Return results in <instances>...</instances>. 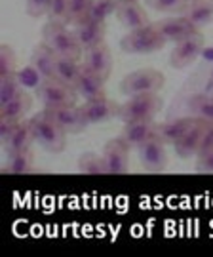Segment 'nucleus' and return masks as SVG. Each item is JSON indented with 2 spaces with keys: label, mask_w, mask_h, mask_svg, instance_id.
I'll list each match as a JSON object with an SVG mask.
<instances>
[{
  "label": "nucleus",
  "mask_w": 213,
  "mask_h": 257,
  "mask_svg": "<svg viewBox=\"0 0 213 257\" xmlns=\"http://www.w3.org/2000/svg\"><path fill=\"white\" fill-rule=\"evenodd\" d=\"M25 90L23 88V80L18 73L8 74V76H2L0 78V105L8 103L10 99H14L18 93H21Z\"/></svg>",
  "instance_id": "cd10ccee"
},
{
  "label": "nucleus",
  "mask_w": 213,
  "mask_h": 257,
  "mask_svg": "<svg viewBox=\"0 0 213 257\" xmlns=\"http://www.w3.org/2000/svg\"><path fill=\"white\" fill-rule=\"evenodd\" d=\"M78 172L84 175H103L107 174V166L101 155L95 153H84L78 158Z\"/></svg>",
  "instance_id": "bb28decb"
},
{
  "label": "nucleus",
  "mask_w": 213,
  "mask_h": 257,
  "mask_svg": "<svg viewBox=\"0 0 213 257\" xmlns=\"http://www.w3.org/2000/svg\"><path fill=\"white\" fill-rule=\"evenodd\" d=\"M137 156H139L141 166L147 172H164L167 166V153L166 143H162L158 138H152L150 141L143 143L137 149Z\"/></svg>",
  "instance_id": "9b49d317"
},
{
  "label": "nucleus",
  "mask_w": 213,
  "mask_h": 257,
  "mask_svg": "<svg viewBox=\"0 0 213 257\" xmlns=\"http://www.w3.org/2000/svg\"><path fill=\"white\" fill-rule=\"evenodd\" d=\"M80 110L88 120V124H103L120 114V103L112 101L105 95V97L84 101L80 105Z\"/></svg>",
  "instance_id": "1a4fd4ad"
},
{
  "label": "nucleus",
  "mask_w": 213,
  "mask_h": 257,
  "mask_svg": "<svg viewBox=\"0 0 213 257\" xmlns=\"http://www.w3.org/2000/svg\"><path fill=\"white\" fill-rule=\"evenodd\" d=\"M52 0H27V14L31 18H42L48 16Z\"/></svg>",
  "instance_id": "72a5a7b5"
},
{
  "label": "nucleus",
  "mask_w": 213,
  "mask_h": 257,
  "mask_svg": "<svg viewBox=\"0 0 213 257\" xmlns=\"http://www.w3.org/2000/svg\"><path fill=\"white\" fill-rule=\"evenodd\" d=\"M105 78H101L99 74L88 71L82 65V71L78 76V82L74 86L76 93L82 97L84 101H90V99H97V97H105Z\"/></svg>",
  "instance_id": "f3484780"
},
{
  "label": "nucleus",
  "mask_w": 213,
  "mask_h": 257,
  "mask_svg": "<svg viewBox=\"0 0 213 257\" xmlns=\"http://www.w3.org/2000/svg\"><path fill=\"white\" fill-rule=\"evenodd\" d=\"M82 71V63H78L76 59H69V57H57L56 71H54V78L59 82L67 84L74 88L78 82V76Z\"/></svg>",
  "instance_id": "393cba45"
},
{
  "label": "nucleus",
  "mask_w": 213,
  "mask_h": 257,
  "mask_svg": "<svg viewBox=\"0 0 213 257\" xmlns=\"http://www.w3.org/2000/svg\"><path fill=\"white\" fill-rule=\"evenodd\" d=\"M33 107V97L27 90H23L21 93H18L14 99H10L8 103L0 105V118L12 120V122H21L25 120V114Z\"/></svg>",
  "instance_id": "5701e85b"
},
{
  "label": "nucleus",
  "mask_w": 213,
  "mask_h": 257,
  "mask_svg": "<svg viewBox=\"0 0 213 257\" xmlns=\"http://www.w3.org/2000/svg\"><path fill=\"white\" fill-rule=\"evenodd\" d=\"M18 122H12V120H4L0 118V141H4V139L10 136V132L14 130V126H16Z\"/></svg>",
  "instance_id": "e433bc0d"
},
{
  "label": "nucleus",
  "mask_w": 213,
  "mask_h": 257,
  "mask_svg": "<svg viewBox=\"0 0 213 257\" xmlns=\"http://www.w3.org/2000/svg\"><path fill=\"white\" fill-rule=\"evenodd\" d=\"M204 50V35L200 31L192 33L188 38L177 42V46L169 54V65L173 69H185L198 59V55Z\"/></svg>",
  "instance_id": "6e6552de"
},
{
  "label": "nucleus",
  "mask_w": 213,
  "mask_h": 257,
  "mask_svg": "<svg viewBox=\"0 0 213 257\" xmlns=\"http://www.w3.org/2000/svg\"><path fill=\"white\" fill-rule=\"evenodd\" d=\"M148 8L160 14H169V16H181L185 12V6L188 0H145Z\"/></svg>",
  "instance_id": "7c9ffc66"
},
{
  "label": "nucleus",
  "mask_w": 213,
  "mask_h": 257,
  "mask_svg": "<svg viewBox=\"0 0 213 257\" xmlns=\"http://www.w3.org/2000/svg\"><path fill=\"white\" fill-rule=\"evenodd\" d=\"M164 74L154 69H139L126 74L120 80V92L124 95H143V93H156L164 88Z\"/></svg>",
  "instance_id": "20e7f679"
},
{
  "label": "nucleus",
  "mask_w": 213,
  "mask_h": 257,
  "mask_svg": "<svg viewBox=\"0 0 213 257\" xmlns=\"http://www.w3.org/2000/svg\"><path fill=\"white\" fill-rule=\"evenodd\" d=\"M69 2H71V0H52L50 12H48V19H50V21H57V23H65L67 25Z\"/></svg>",
  "instance_id": "473e14b6"
},
{
  "label": "nucleus",
  "mask_w": 213,
  "mask_h": 257,
  "mask_svg": "<svg viewBox=\"0 0 213 257\" xmlns=\"http://www.w3.org/2000/svg\"><path fill=\"white\" fill-rule=\"evenodd\" d=\"M35 170V155L33 149L31 151H23V153H14V155H6L2 172L4 174H14V175H23L31 174Z\"/></svg>",
  "instance_id": "b1692460"
},
{
  "label": "nucleus",
  "mask_w": 213,
  "mask_h": 257,
  "mask_svg": "<svg viewBox=\"0 0 213 257\" xmlns=\"http://www.w3.org/2000/svg\"><path fill=\"white\" fill-rule=\"evenodd\" d=\"M82 65L92 71V73L99 74L101 78H109L112 73V54L111 48L107 46L105 42L97 44V46L90 48V50H84V61Z\"/></svg>",
  "instance_id": "f8f14e48"
},
{
  "label": "nucleus",
  "mask_w": 213,
  "mask_h": 257,
  "mask_svg": "<svg viewBox=\"0 0 213 257\" xmlns=\"http://www.w3.org/2000/svg\"><path fill=\"white\" fill-rule=\"evenodd\" d=\"M194 170L198 172V174H213V149L211 151H207V153L198 155Z\"/></svg>",
  "instance_id": "f704fd0d"
},
{
  "label": "nucleus",
  "mask_w": 213,
  "mask_h": 257,
  "mask_svg": "<svg viewBox=\"0 0 213 257\" xmlns=\"http://www.w3.org/2000/svg\"><path fill=\"white\" fill-rule=\"evenodd\" d=\"M156 122H128L122 128L120 138L130 145L131 149H139L143 143L150 141L152 138H156Z\"/></svg>",
  "instance_id": "dca6fc26"
},
{
  "label": "nucleus",
  "mask_w": 213,
  "mask_h": 257,
  "mask_svg": "<svg viewBox=\"0 0 213 257\" xmlns=\"http://www.w3.org/2000/svg\"><path fill=\"white\" fill-rule=\"evenodd\" d=\"M190 116L204 122H213V95H194L188 103Z\"/></svg>",
  "instance_id": "a878e982"
},
{
  "label": "nucleus",
  "mask_w": 213,
  "mask_h": 257,
  "mask_svg": "<svg viewBox=\"0 0 213 257\" xmlns=\"http://www.w3.org/2000/svg\"><path fill=\"white\" fill-rule=\"evenodd\" d=\"M118 4H120L118 0H93L92 10L88 14V19L90 21H97V23H107L109 16L116 14Z\"/></svg>",
  "instance_id": "c85d7f7f"
},
{
  "label": "nucleus",
  "mask_w": 213,
  "mask_h": 257,
  "mask_svg": "<svg viewBox=\"0 0 213 257\" xmlns=\"http://www.w3.org/2000/svg\"><path fill=\"white\" fill-rule=\"evenodd\" d=\"M154 29L160 33V37L166 42H181L188 38L192 33H196L198 29L185 18V16H169L154 23Z\"/></svg>",
  "instance_id": "9d476101"
},
{
  "label": "nucleus",
  "mask_w": 213,
  "mask_h": 257,
  "mask_svg": "<svg viewBox=\"0 0 213 257\" xmlns=\"http://www.w3.org/2000/svg\"><path fill=\"white\" fill-rule=\"evenodd\" d=\"M42 42H46L57 57H69L80 61V57L84 55L82 46L74 37V31H69L65 23L48 21L42 27Z\"/></svg>",
  "instance_id": "f03ea898"
},
{
  "label": "nucleus",
  "mask_w": 213,
  "mask_h": 257,
  "mask_svg": "<svg viewBox=\"0 0 213 257\" xmlns=\"http://www.w3.org/2000/svg\"><path fill=\"white\" fill-rule=\"evenodd\" d=\"M105 35H107V23H97V21L86 19L80 25L74 27V37L78 40V44L82 46V50H90V48L105 42Z\"/></svg>",
  "instance_id": "6ab92c4d"
},
{
  "label": "nucleus",
  "mask_w": 213,
  "mask_h": 257,
  "mask_svg": "<svg viewBox=\"0 0 213 257\" xmlns=\"http://www.w3.org/2000/svg\"><path fill=\"white\" fill-rule=\"evenodd\" d=\"M164 101L156 93H143V95H131L128 101L120 105L118 118L128 122H150L156 118V114L162 110Z\"/></svg>",
  "instance_id": "7ed1b4c3"
},
{
  "label": "nucleus",
  "mask_w": 213,
  "mask_h": 257,
  "mask_svg": "<svg viewBox=\"0 0 213 257\" xmlns=\"http://www.w3.org/2000/svg\"><path fill=\"white\" fill-rule=\"evenodd\" d=\"M46 110L52 114V118L56 120L57 124H59V128L63 130L67 136L69 134H80V132H84V130L90 126L78 105H74V107H59V109H46Z\"/></svg>",
  "instance_id": "ddd939ff"
},
{
  "label": "nucleus",
  "mask_w": 213,
  "mask_h": 257,
  "mask_svg": "<svg viewBox=\"0 0 213 257\" xmlns=\"http://www.w3.org/2000/svg\"><path fill=\"white\" fill-rule=\"evenodd\" d=\"M56 61L57 55L50 50L46 42H40L31 55V67L40 74L42 80L46 78H54V71H56Z\"/></svg>",
  "instance_id": "412c9836"
},
{
  "label": "nucleus",
  "mask_w": 213,
  "mask_h": 257,
  "mask_svg": "<svg viewBox=\"0 0 213 257\" xmlns=\"http://www.w3.org/2000/svg\"><path fill=\"white\" fill-rule=\"evenodd\" d=\"M211 149H213V122H207V124H205V130H204V136H202V141H200L198 155L207 153V151H211Z\"/></svg>",
  "instance_id": "c9c22d12"
},
{
  "label": "nucleus",
  "mask_w": 213,
  "mask_h": 257,
  "mask_svg": "<svg viewBox=\"0 0 213 257\" xmlns=\"http://www.w3.org/2000/svg\"><path fill=\"white\" fill-rule=\"evenodd\" d=\"M93 0H71L69 2V18H67V25H80L82 21L88 19V14L92 10Z\"/></svg>",
  "instance_id": "c756f323"
},
{
  "label": "nucleus",
  "mask_w": 213,
  "mask_h": 257,
  "mask_svg": "<svg viewBox=\"0 0 213 257\" xmlns=\"http://www.w3.org/2000/svg\"><path fill=\"white\" fill-rule=\"evenodd\" d=\"M118 2H139V0H118Z\"/></svg>",
  "instance_id": "4c0bfd02"
},
{
  "label": "nucleus",
  "mask_w": 213,
  "mask_h": 257,
  "mask_svg": "<svg viewBox=\"0 0 213 257\" xmlns=\"http://www.w3.org/2000/svg\"><path fill=\"white\" fill-rule=\"evenodd\" d=\"M37 95L44 109H59V107H74L78 101V93L74 88L59 82L56 78H46L38 84Z\"/></svg>",
  "instance_id": "423d86ee"
},
{
  "label": "nucleus",
  "mask_w": 213,
  "mask_h": 257,
  "mask_svg": "<svg viewBox=\"0 0 213 257\" xmlns=\"http://www.w3.org/2000/svg\"><path fill=\"white\" fill-rule=\"evenodd\" d=\"M185 16L198 31L213 23V0H188L185 6Z\"/></svg>",
  "instance_id": "4be33fe9"
},
{
  "label": "nucleus",
  "mask_w": 213,
  "mask_h": 257,
  "mask_svg": "<svg viewBox=\"0 0 213 257\" xmlns=\"http://www.w3.org/2000/svg\"><path fill=\"white\" fill-rule=\"evenodd\" d=\"M166 44L167 42L160 37L152 23L147 27L133 29L120 40V48L126 54H152L162 50Z\"/></svg>",
  "instance_id": "39448f33"
},
{
  "label": "nucleus",
  "mask_w": 213,
  "mask_h": 257,
  "mask_svg": "<svg viewBox=\"0 0 213 257\" xmlns=\"http://www.w3.org/2000/svg\"><path fill=\"white\" fill-rule=\"evenodd\" d=\"M130 151L131 147L122 138H114L103 147V160L107 166V174L120 175L130 170Z\"/></svg>",
  "instance_id": "0eeeda50"
},
{
  "label": "nucleus",
  "mask_w": 213,
  "mask_h": 257,
  "mask_svg": "<svg viewBox=\"0 0 213 257\" xmlns=\"http://www.w3.org/2000/svg\"><path fill=\"white\" fill-rule=\"evenodd\" d=\"M33 138L40 147L48 153H61L67 147V134L59 128L56 120L52 118V114L46 109L37 112L33 118L29 120Z\"/></svg>",
  "instance_id": "f257e3e1"
},
{
  "label": "nucleus",
  "mask_w": 213,
  "mask_h": 257,
  "mask_svg": "<svg viewBox=\"0 0 213 257\" xmlns=\"http://www.w3.org/2000/svg\"><path fill=\"white\" fill-rule=\"evenodd\" d=\"M16 61H18V57H16V52L12 50V46L2 44L0 46V78L18 73L16 71Z\"/></svg>",
  "instance_id": "2f4dec72"
},
{
  "label": "nucleus",
  "mask_w": 213,
  "mask_h": 257,
  "mask_svg": "<svg viewBox=\"0 0 213 257\" xmlns=\"http://www.w3.org/2000/svg\"><path fill=\"white\" fill-rule=\"evenodd\" d=\"M33 132H31V124L29 120H21L18 122L14 130L10 132V136L2 141V151L6 155H14V153H23V151H31L33 149Z\"/></svg>",
  "instance_id": "2eb2a0df"
},
{
  "label": "nucleus",
  "mask_w": 213,
  "mask_h": 257,
  "mask_svg": "<svg viewBox=\"0 0 213 257\" xmlns=\"http://www.w3.org/2000/svg\"><path fill=\"white\" fill-rule=\"evenodd\" d=\"M114 16L120 21V25H124V27L130 29V31L150 25L147 12H145V8L141 6L139 2H120Z\"/></svg>",
  "instance_id": "a211bd4d"
},
{
  "label": "nucleus",
  "mask_w": 213,
  "mask_h": 257,
  "mask_svg": "<svg viewBox=\"0 0 213 257\" xmlns=\"http://www.w3.org/2000/svg\"><path fill=\"white\" fill-rule=\"evenodd\" d=\"M205 124H207V122L196 118L194 124L173 143L175 155L179 156V158H190V156L198 155V149H200V141H202V136H204Z\"/></svg>",
  "instance_id": "4468645a"
},
{
  "label": "nucleus",
  "mask_w": 213,
  "mask_h": 257,
  "mask_svg": "<svg viewBox=\"0 0 213 257\" xmlns=\"http://www.w3.org/2000/svg\"><path fill=\"white\" fill-rule=\"evenodd\" d=\"M194 116H179V118L167 120V122H160L156 126V138L166 145H173L177 139L194 124Z\"/></svg>",
  "instance_id": "aec40b11"
}]
</instances>
